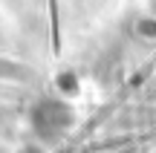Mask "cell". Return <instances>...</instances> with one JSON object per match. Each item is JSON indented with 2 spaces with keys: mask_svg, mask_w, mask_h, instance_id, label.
<instances>
[{
  "mask_svg": "<svg viewBox=\"0 0 156 153\" xmlns=\"http://www.w3.org/2000/svg\"><path fill=\"white\" fill-rule=\"evenodd\" d=\"M73 104H67L64 98H41L38 104L29 113V124H32V133L41 139V142H58L69 133L73 127Z\"/></svg>",
  "mask_w": 156,
  "mask_h": 153,
  "instance_id": "6da1fadb",
  "label": "cell"
},
{
  "mask_svg": "<svg viewBox=\"0 0 156 153\" xmlns=\"http://www.w3.org/2000/svg\"><path fill=\"white\" fill-rule=\"evenodd\" d=\"M20 153H44V150H41V148H35V144H29V148H23Z\"/></svg>",
  "mask_w": 156,
  "mask_h": 153,
  "instance_id": "7a4b0ae2",
  "label": "cell"
},
{
  "mask_svg": "<svg viewBox=\"0 0 156 153\" xmlns=\"http://www.w3.org/2000/svg\"><path fill=\"white\" fill-rule=\"evenodd\" d=\"M127 153H133V150H127Z\"/></svg>",
  "mask_w": 156,
  "mask_h": 153,
  "instance_id": "3957f363",
  "label": "cell"
}]
</instances>
